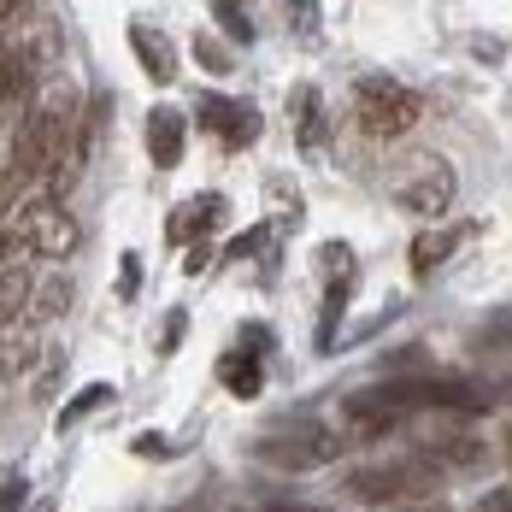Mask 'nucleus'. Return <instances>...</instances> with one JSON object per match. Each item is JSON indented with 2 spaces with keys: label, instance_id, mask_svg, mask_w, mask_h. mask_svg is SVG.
I'll use <instances>...</instances> for the list:
<instances>
[{
  "label": "nucleus",
  "instance_id": "c85d7f7f",
  "mask_svg": "<svg viewBox=\"0 0 512 512\" xmlns=\"http://www.w3.org/2000/svg\"><path fill=\"white\" fill-rule=\"evenodd\" d=\"M12 248H18V242H12V230H0V265L12 259Z\"/></svg>",
  "mask_w": 512,
  "mask_h": 512
},
{
  "label": "nucleus",
  "instance_id": "f8f14e48",
  "mask_svg": "<svg viewBox=\"0 0 512 512\" xmlns=\"http://www.w3.org/2000/svg\"><path fill=\"white\" fill-rule=\"evenodd\" d=\"M130 53H136V65L154 77L159 89L177 83V48H171L165 30H154V24H130Z\"/></svg>",
  "mask_w": 512,
  "mask_h": 512
},
{
  "label": "nucleus",
  "instance_id": "cd10ccee",
  "mask_svg": "<svg viewBox=\"0 0 512 512\" xmlns=\"http://www.w3.org/2000/svg\"><path fill=\"white\" fill-rule=\"evenodd\" d=\"M289 6H295V24H301V30H318V6H312V0H289Z\"/></svg>",
  "mask_w": 512,
  "mask_h": 512
},
{
  "label": "nucleus",
  "instance_id": "5701e85b",
  "mask_svg": "<svg viewBox=\"0 0 512 512\" xmlns=\"http://www.w3.org/2000/svg\"><path fill=\"white\" fill-rule=\"evenodd\" d=\"M183 324H189V312H183V307L165 312V330H159V354H177V342H183Z\"/></svg>",
  "mask_w": 512,
  "mask_h": 512
},
{
  "label": "nucleus",
  "instance_id": "39448f33",
  "mask_svg": "<svg viewBox=\"0 0 512 512\" xmlns=\"http://www.w3.org/2000/svg\"><path fill=\"white\" fill-rule=\"evenodd\" d=\"M442 483V471L430 460H395V465H377V471H354L348 477V489H354V501H424V489H436Z\"/></svg>",
  "mask_w": 512,
  "mask_h": 512
},
{
  "label": "nucleus",
  "instance_id": "423d86ee",
  "mask_svg": "<svg viewBox=\"0 0 512 512\" xmlns=\"http://www.w3.org/2000/svg\"><path fill=\"white\" fill-rule=\"evenodd\" d=\"M259 460L283 465V471H318V465H330L342 454V442L324 430V424H301V430H283V436H265L254 448Z\"/></svg>",
  "mask_w": 512,
  "mask_h": 512
},
{
  "label": "nucleus",
  "instance_id": "9b49d317",
  "mask_svg": "<svg viewBox=\"0 0 512 512\" xmlns=\"http://www.w3.org/2000/svg\"><path fill=\"white\" fill-rule=\"evenodd\" d=\"M183 154H189V118L177 106H154L148 112V159L159 171H177Z\"/></svg>",
  "mask_w": 512,
  "mask_h": 512
},
{
  "label": "nucleus",
  "instance_id": "7c9ffc66",
  "mask_svg": "<svg viewBox=\"0 0 512 512\" xmlns=\"http://www.w3.org/2000/svg\"><path fill=\"white\" fill-rule=\"evenodd\" d=\"M30 512H53V501H30Z\"/></svg>",
  "mask_w": 512,
  "mask_h": 512
},
{
  "label": "nucleus",
  "instance_id": "c756f323",
  "mask_svg": "<svg viewBox=\"0 0 512 512\" xmlns=\"http://www.w3.org/2000/svg\"><path fill=\"white\" fill-rule=\"evenodd\" d=\"M271 512H324V507H271Z\"/></svg>",
  "mask_w": 512,
  "mask_h": 512
},
{
  "label": "nucleus",
  "instance_id": "a211bd4d",
  "mask_svg": "<svg viewBox=\"0 0 512 512\" xmlns=\"http://www.w3.org/2000/svg\"><path fill=\"white\" fill-rule=\"evenodd\" d=\"M295 124H301V154H318V148H324V106H318V89H301V95H295Z\"/></svg>",
  "mask_w": 512,
  "mask_h": 512
},
{
  "label": "nucleus",
  "instance_id": "4be33fe9",
  "mask_svg": "<svg viewBox=\"0 0 512 512\" xmlns=\"http://www.w3.org/2000/svg\"><path fill=\"white\" fill-rule=\"evenodd\" d=\"M0 512H30V483L24 477H6L0 483Z\"/></svg>",
  "mask_w": 512,
  "mask_h": 512
},
{
  "label": "nucleus",
  "instance_id": "1a4fd4ad",
  "mask_svg": "<svg viewBox=\"0 0 512 512\" xmlns=\"http://www.w3.org/2000/svg\"><path fill=\"white\" fill-rule=\"evenodd\" d=\"M218 224H224V201H218V195H195V201L171 206V218H165V242H171V248H201Z\"/></svg>",
  "mask_w": 512,
  "mask_h": 512
},
{
  "label": "nucleus",
  "instance_id": "393cba45",
  "mask_svg": "<svg viewBox=\"0 0 512 512\" xmlns=\"http://www.w3.org/2000/svg\"><path fill=\"white\" fill-rule=\"evenodd\" d=\"M471 512H512V483H501V489H489V495H483V501H477Z\"/></svg>",
  "mask_w": 512,
  "mask_h": 512
},
{
  "label": "nucleus",
  "instance_id": "aec40b11",
  "mask_svg": "<svg viewBox=\"0 0 512 512\" xmlns=\"http://www.w3.org/2000/svg\"><path fill=\"white\" fill-rule=\"evenodd\" d=\"M212 18L236 36V48H242V42H254V24H248V12H242L236 0H212Z\"/></svg>",
  "mask_w": 512,
  "mask_h": 512
},
{
  "label": "nucleus",
  "instance_id": "f257e3e1",
  "mask_svg": "<svg viewBox=\"0 0 512 512\" xmlns=\"http://www.w3.org/2000/svg\"><path fill=\"white\" fill-rule=\"evenodd\" d=\"M77 136H83V101H77L71 83H53V89H42L36 101L24 106L18 136H12V165L30 183H48L53 171L65 165Z\"/></svg>",
  "mask_w": 512,
  "mask_h": 512
},
{
  "label": "nucleus",
  "instance_id": "473e14b6",
  "mask_svg": "<svg viewBox=\"0 0 512 512\" xmlns=\"http://www.w3.org/2000/svg\"><path fill=\"white\" fill-rule=\"evenodd\" d=\"M236 6H242V0H236Z\"/></svg>",
  "mask_w": 512,
  "mask_h": 512
},
{
  "label": "nucleus",
  "instance_id": "a878e982",
  "mask_svg": "<svg viewBox=\"0 0 512 512\" xmlns=\"http://www.w3.org/2000/svg\"><path fill=\"white\" fill-rule=\"evenodd\" d=\"M130 454H148V460H159V454H171V442H165V436H136V442H130Z\"/></svg>",
  "mask_w": 512,
  "mask_h": 512
},
{
  "label": "nucleus",
  "instance_id": "0eeeda50",
  "mask_svg": "<svg viewBox=\"0 0 512 512\" xmlns=\"http://www.w3.org/2000/svg\"><path fill=\"white\" fill-rule=\"evenodd\" d=\"M265 354H271V336H265L259 324H248L242 342L218 359V383H224L236 401H254L259 389H265Z\"/></svg>",
  "mask_w": 512,
  "mask_h": 512
},
{
  "label": "nucleus",
  "instance_id": "20e7f679",
  "mask_svg": "<svg viewBox=\"0 0 512 512\" xmlns=\"http://www.w3.org/2000/svg\"><path fill=\"white\" fill-rule=\"evenodd\" d=\"M454 195H460V183H454V165L442 154H424L412 159L407 171H401V183H395V201H401V212H412V218H442L448 206H454Z\"/></svg>",
  "mask_w": 512,
  "mask_h": 512
},
{
  "label": "nucleus",
  "instance_id": "412c9836",
  "mask_svg": "<svg viewBox=\"0 0 512 512\" xmlns=\"http://www.w3.org/2000/svg\"><path fill=\"white\" fill-rule=\"evenodd\" d=\"M195 59H201V65L212 71V77H224V71L236 65V53H230V48H218L212 36H195Z\"/></svg>",
  "mask_w": 512,
  "mask_h": 512
},
{
  "label": "nucleus",
  "instance_id": "9d476101",
  "mask_svg": "<svg viewBox=\"0 0 512 512\" xmlns=\"http://www.w3.org/2000/svg\"><path fill=\"white\" fill-rule=\"evenodd\" d=\"M471 230H483V224H436V230H418L412 248H407V265L418 271V277H436V271L471 242Z\"/></svg>",
  "mask_w": 512,
  "mask_h": 512
},
{
  "label": "nucleus",
  "instance_id": "6e6552de",
  "mask_svg": "<svg viewBox=\"0 0 512 512\" xmlns=\"http://www.w3.org/2000/svg\"><path fill=\"white\" fill-rule=\"evenodd\" d=\"M195 124L206 136H218L224 148H254L259 136V112L248 101H230V95H201L195 101Z\"/></svg>",
  "mask_w": 512,
  "mask_h": 512
},
{
  "label": "nucleus",
  "instance_id": "4468645a",
  "mask_svg": "<svg viewBox=\"0 0 512 512\" xmlns=\"http://www.w3.org/2000/svg\"><path fill=\"white\" fill-rule=\"evenodd\" d=\"M30 295H36V277H30V265L6 259V265H0V330H6V324H18V318L30 312Z\"/></svg>",
  "mask_w": 512,
  "mask_h": 512
},
{
  "label": "nucleus",
  "instance_id": "b1692460",
  "mask_svg": "<svg viewBox=\"0 0 512 512\" xmlns=\"http://www.w3.org/2000/svg\"><path fill=\"white\" fill-rule=\"evenodd\" d=\"M136 283H142V254H124V259H118V295L130 301V295H136Z\"/></svg>",
  "mask_w": 512,
  "mask_h": 512
},
{
  "label": "nucleus",
  "instance_id": "72a5a7b5",
  "mask_svg": "<svg viewBox=\"0 0 512 512\" xmlns=\"http://www.w3.org/2000/svg\"><path fill=\"white\" fill-rule=\"evenodd\" d=\"M507 454H512V448H507Z\"/></svg>",
  "mask_w": 512,
  "mask_h": 512
},
{
  "label": "nucleus",
  "instance_id": "f3484780",
  "mask_svg": "<svg viewBox=\"0 0 512 512\" xmlns=\"http://www.w3.org/2000/svg\"><path fill=\"white\" fill-rule=\"evenodd\" d=\"M101 407H112V383H89V389H77V395L59 407V418H53V424H59V430H77L89 412H101Z\"/></svg>",
  "mask_w": 512,
  "mask_h": 512
},
{
  "label": "nucleus",
  "instance_id": "bb28decb",
  "mask_svg": "<svg viewBox=\"0 0 512 512\" xmlns=\"http://www.w3.org/2000/svg\"><path fill=\"white\" fill-rule=\"evenodd\" d=\"M18 18H30V0H0V30H12Z\"/></svg>",
  "mask_w": 512,
  "mask_h": 512
},
{
  "label": "nucleus",
  "instance_id": "7ed1b4c3",
  "mask_svg": "<svg viewBox=\"0 0 512 512\" xmlns=\"http://www.w3.org/2000/svg\"><path fill=\"white\" fill-rule=\"evenodd\" d=\"M12 242L36 259H71L83 248V224L65 212V201L42 195V201H30V206L12 212Z\"/></svg>",
  "mask_w": 512,
  "mask_h": 512
},
{
  "label": "nucleus",
  "instance_id": "6ab92c4d",
  "mask_svg": "<svg viewBox=\"0 0 512 512\" xmlns=\"http://www.w3.org/2000/svg\"><path fill=\"white\" fill-rule=\"evenodd\" d=\"M24 183H30V177H24V171L12 165V154H6L0 159V230H6V218L18 212V201H24Z\"/></svg>",
  "mask_w": 512,
  "mask_h": 512
},
{
  "label": "nucleus",
  "instance_id": "2f4dec72",
  "mask_svg": "<svg viewBox=\"0 0 512 512\" xmlns=\"http://www.w3.org/2000/svg\"><path fill=\"white\" fill-rule=\"evenodd\" d=\"M418 512H448V507H442V501H430V507H418Z\"/></svg>",
  "mask_w": 512,
  "mask_h": 512
},
{
  "label": "nucleus",
  "instance_id": "f03ea898",
  "mask_svg": "<svg viewBox=\"0 0 512 512\" xmlns=\"http://www.w3.org/2000/svg\"><path fill=\"white\" fill-rule=\"evenodd\" d=\"M354 124L371 142H401L424 124V101L395 77H359L354 83Z\"/></svg>",
  "mask_w": 512,
  "mask_h": 512
},
{
  "label": "nucleus",
  "instance_id": "2eb2a0df",
  "mask_svg": "<svg viewBox=\"0 0 512 512\" xmlns=\"http://www.w3.org/2000/svg\"><path fill=\"white\" fill-rule=\"evenodd\" d=\"M30 359H36V324H30V318H18V324H6V330H0V383H6V377H18Z\"/></svg>",
  "mask_w": 512,
  "mask_h": 512
},
{
  "label": "nucleus",
  "instance_id": "dca6fc26",
  "mask_svg": "<svg viewBox=\"0 0 512 512\" xmlns=\"http://www.w3.org/2000/svg\"><path fill=\"white\" fill-rule=\"evenodd\" d=\"M65 307H71V277H48L30 295V324H53V318H65Z\"/></svg>",
  "mask_w": 512,
  "mask_h": 512
},
{
  "label": "nucleus",
  "instance_id": "ddd939ff",
  "mask_svg": "<svg viewBox=\"0 0 512 512\" xmlns=\"http://www.w3.org/2000/svg\"><path fill=\"white\" fill-rule=\"evenodd\" d=\"M18 101H36V65L0 36V106H18Z\"/></svg>",
  "mask_w": 512,
  "mask_h": 512
}]
</instances>
